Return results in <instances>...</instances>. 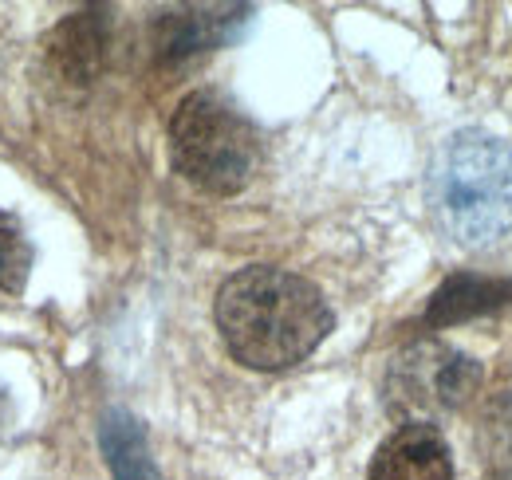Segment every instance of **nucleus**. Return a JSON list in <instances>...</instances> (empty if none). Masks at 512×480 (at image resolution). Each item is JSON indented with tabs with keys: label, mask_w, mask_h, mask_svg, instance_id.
I'll return each instance as SVG.
<instances>
[{
	"label": "nucleus",
	"mask_w": 512,
	"mask_h": 480,
	"mask_svg": "<svg viewBox=\"0 0 512 480\" xmlns=\"http://www.w3.org/2000/svg\"><path fill=\"white\" fill-rule=\"evenodd\" d=\"M217 327L237 362L253 370H284L304 362L327 339L331 307L312 280L256 264L221 284Z\"/></svg>",
	"instance_id": "f257e3e1"
},
{
	"label": "nucleus",
	"mask_w": 512,
	"mask_h": 480,
	"mask_svg": "<svg viewBox=\"0 0 512 480\" xmlns=\"http://www.w3.org/2000/svg\"><path fill=\"white\" fill-rule=\"evenodd\" d=\"M430 209L469 252L512 244V146L485 130H457L430 166Z\"/></svg>",
	"instance_id": "f03ea898"
},
{
	"label": "nucleus",
	"mask_w": 512,
	"mask_h": 480,
	"mask_svg": "<svg viewBox=\"0 0 512 480\" xmlns=\"http://www.w3.org/2000/svg\"><path fill=\"white\" fill-rule=\"evenodd\" d=\"M170 158H174V170L190 185L229 197L253 181L256 162H260V138L253 122L225 95L193 91L178 103L170 119Z\"/></svg>",
	"instance_id": "7ed1b4c3"
},
{
	"label": "nucleus",
	"mask_w": 512,
	"mask_h": 480,
	"mask_svg": "<svg viewBox=\"0 0 512 480\" xmlns=\"http://www.w3.org/2000/svg\"><path fill=\"white\" fill-rule=\"evenodd\" d=\"M481 386V366L453 351L438 339H418L410 343L398 359L390 362L386 374V410L394 418L422 421L453 414L457 406H465Z\"/></svg>",
	"instance_id": "20e7f679"
},
{
	"label": "nucleus",
	"mask_w": 512,
	"mask_h": 480,
	"mask_svg": "<svg viewBox=\"0 0 512 480\" xmlns=\"http://www.w3.org/2000/svg\"><path fill=\"white\" fill-rule=\"evenodd\" d=\"M249 16V4H186L162 12L154 20V52L162 63H182L201 52L225 48L249 24Z\"/></svg>",
	"instance_id": "39448f33"
},
{
	"label": "nucleus",
	"mask_w": 512,
	"mask_h": 480,
	"mask_svg": "<svg viewBox=\"0 0 512 480\" xmlns=\"http://www.w3.org/2000/svg\"><path fill=\"white\" fill-rule=\"evenodd\" d=\"M371 480H453V457L434 425L410 421L394 429L371 457Z\"/></svg>",
	"instance_id": "423d86ee"
},
{
	"label": "nucleus",
	"mask_w": 512,
	"mask_h": 480,
	"mask_svg": "<svg viewBox=\"0 0 512 480\" xmlns=\"http://www.w3.org/2000/svg\"><path fill=\"white\" fill-rule=\"evenodd\" d=\"M111 44V12L107 8H79L48 36V63L67 83L99 79Z\"/></svg>",
	"instance_id": "0eeeda50"
},
{
	"label": "nucleus",
	"mask_w": 512,
	"mask_h": 480,
	"mask_svg": "<svg viewBox=\"0 0 512 480\" xmlns=\"http://www.w3.org/2000/svg\"><path fill=\"white\" fill-rule=\"evenodd\" d=\"M512 303L509 276H477V272H453L446 284L430 296L426 327H449L477 315H489L497 307Z\"/></svg>",
	"instance_id": "6e6552de"
},
{
	"label": "nucleus",
	"mask_w": 512,
	"mask_h": 480,
	"mask_svg": "<svg viewBox=\"0 0 512 480\" xmlns=\"http://www.w3.org/2000/svg\"><path fill=\"white\" fill-rule=\"evenodd\" d=\"M99 445H103V457H107L115 480H162L154 457H150L146 433H142V425L130 418L127 410H111L103 418Z\"/></svg>",
	"instance_id": "1a4fd4ad"
},
{
	"label": "nucleus",
	"mask_w": 512,
	"mask_h": 480,
	"mask_svg": "<svg viewBox=\"0 0 512 480\" xmlns=\"http://www.w3.org/2000/svg\"><path fill=\"white\" fill-rule=\"evenodd\" d=\"M32 272V240L24 237V225L12 213H0V288L8 296H20Z\"/></svg>",
	"instance_id": "9d476101"
},
{
	"label": "nucleus",
	"mask_w": 512,
	"mask_h": 480,
	"mask_svg": "<svg viewBox=\"0 0 512 480\" xmlns=\"http://www.w3.org/2000/svg\"><path fill=\"white\" fill-rule=\"evenodd\" d=\"M8 425V398H4V386H0V429Z\"/></svg>",
	"instance_id": "9b49d317"
},
{
	"label": "nucleus",
	"mask_w": 512,
	"mask_h": 480,
	"mask_svg": "<svg viewBox=\"0 0 512 480\" xmlns=\"http://www.w3.org/2000/svg\"><path fill=\"white\" fill-rule=\"evenodd\" d=\"M489 480H512V473H497V477H489Z\"/></svg>",
	"instance_id": "f8f14e48"
}]
</instances>
